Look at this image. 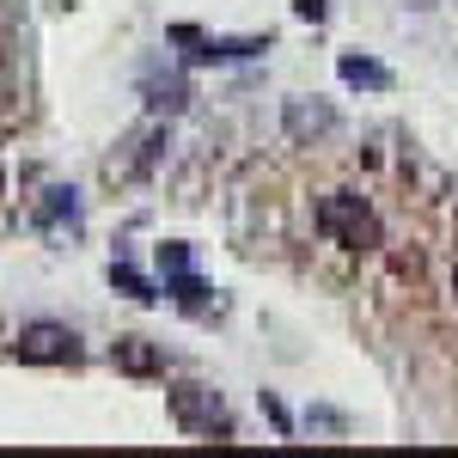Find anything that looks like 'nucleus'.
<instances>
[{
    "mask_svg": "<svg viewBox=\"0 0 458 458\" xmlns=\"http://www.w3.org/2000/svg\"><path fill=\"white\" fill-rule=\"evenodd\" d=\"M183 98H190V92H183L177 73H172V80H147V105H153V110H177Z\"/></svg>",
    "mask_w": 458,
    "mask_h": 458,
    "instance_id": "nucleus-9",
    "label": "nucleus"
},
{
    "mask_svg": "<svg viewBox=\"0 0 458 458\" xmlns=\"http://www.w3.org/2000/svg\"><path fill=\"white\" fill-rule=\"evenodd\" d=\"M62 220H80V202H73V190H43V208H37V226H62Z\"/></svg>",
    "mask_w": 458,
    "mask_h": 458,
    "instance_id": "nucleus-8",
    "label": "nucleus"
},
{
    "mask_svg": "<svg viewBox=\"0 0 458 458\" xmlns=\"http://www.w3.org/2000/svg\"><path fill=\"white\" fill-rule=\"evenodd\" d=\"M330 129H336V110L330 105H318V98H293L287 105V135L293 141H324Z\"/></svg>",
    "mask_w": 458,
    "mask_h": 458,
    "instance_id": "nucleus-6",
    "label": "nucleus"
},
{
    "mask_svg": "<svg viewBox=\"0 0 458 458\" xmlns=\"http://www.w3.org/2000/svg\"><path fill=\"white\" fill-rule=\"evenodd\" d=\"M318 226H324V239L343 250H373L379 245V214L367 196H354V190H330L324 202H318Z\"/></svg>",
    "mask_w": 458,
    "mask_h": 458,
    "instance_id": "nucleus-1",
    "label": "nucleus"
},
{
    "mask_svg": "<svg viewBox=\"0 0 458 458\" xmlns=\"http://www.w3.org/2000/svg\"><path fill=\"white\" fill-rule=\"evenodd\" d=\"M300 19H312V25H318V19H324V0H300Z\"/></svg>",
    "mask_w": 458,
    "mask_h": 458,
    "instance_id": "nucleus-13",
    "label": "nucleus"
},
{
    "mask_svg": "<svg viewBox=\"0 0 458 458\" xmlns=\"http://www.w3.org/2000/svg\"><path fill=\"white\" fill-rule=\"evenodd\" d=\"M336 68H343L349 86H367V92H386V86H391V73L379 68V62H367V55H343Z\"/></svg>",
    "mask_w": 458,
    "mask_h": 458,
    "instance_id": "nucleus-7",
    "label": "nucleus"
},
{
    "mask_svg": "<svg viewBox=\"0 0 458 458\" xmlns=\"http://www.w3.org/2000/svg\"><path fill=\"white\" fill-rule=\"evenodd\" d=\"M453 293H458V269H453Z\"/></svg>",
    "mask_w": 458,
    "mask_h": 458,
    "instance_id": "nucleus-14",
    "label": "nucleus"
},
{
    "mask_svg": "<svg viewBox=\"0 0 458 458\" xmlns=\"http://www.w3.org/2000/svg\"><path fill=\"white\" fill-rule=\"evenodd\" d=\"M172 293H177V306H190V312H196V306H202V300H208V287L196 282V276H190V269H172Z\"/></svg>",
    "mask_w": 458,
    "mask_h": 458,
    "instance_id": "nucleus-10",
    "label": "nucleus"
},
{
    "mask_svg": "<svg viewBox=\"0 0 458 458\" xmlns=\"http://www.w3.org/2000/svg\"><path fill=\"white\" fill-rule=\"evenodd\" d=\"M13 354L19 360H31V367H73L80 360V336H73L68 324H25L19 330V343H13Z\"/></svg>",
    "mask_w": 458,
    "mask_h": 458,
    "instance_id": "nucleus-2",
    "label": "nucleus"
},
{
    "mask_svg": "<svg viewBox=\"0 0 458 458\" xmlns=\"http://www.w3.org/2000/svg\"><path fill=\"white\" fill-rule=\"evenodd\" d=\"M110 282L123 287V293H135V300H153V287H147L141 276H135V269H129V263H110Z\"/></svg>",
    "mask_w": 458,
    "mask_h": 458,
    "instance_id": "nucleus-11",
    "label": "nucleus"
},
{
    "mask_svg": "<svg viewBox=\"0 0 458 458\" xmlns=\"http://www.w3.org/2000/svg\"><path fill=\"white\" fill-rule=\"evenodd\" d=\"M159 269L172 276V269H190V250L183 245H159Z\"/></svg>",
    "mask_w": 458,
    "mask_h": 458,
    "instance_id": "nucleus-12",
    "label": "nucleus"
},
{
    "mask_svg": "<svg viewBox=\"0 0 458 458\" xmlns=\"http://www.w3.org/2000/svg\"><path fill=\"white\" fill-rule=\"evenodd\" d=\"M110 367L129 373V379H159V373H165V354L153 349L147 336H116V343H110Z\"/></svg>",
    "mask_w": 458,
    "mask_h": 458,
    "instance_id": "nucleus-5",
    "label": "nucleus"
},
{
    "mask_svg": "<svg viewBox=\"0 0 458 458\" xmlns=\"http://www.w3.org/2000/svg\"><path fill=\"white\" fill-rule=\"evenodd\" d=\"M159 159H165V129H141V135H129V153L105 165V177L110 183H141Z\"/></svg>",
    "mask_w": 458,
    "mask_h": 458,
    "instance_id": "nucleus-4",
    "label": "nucleus"
},
{
    "mask_svg": "<svg viewBox=\"0 0 458 458\" xmlns=\"http://www.w3.org/2000/svg\"><path fill=\"white\" fill-rule=\"evenodd\" d=\"M172 416H177V428H190V434H233V416H226V403H220L208 386H177Z\"/></svg>",
    "mask_w": 458,
    "mask_h": 458,
    "instance_id": "nucleus-3",
    "label": "nucleus"
}]
</instances>
